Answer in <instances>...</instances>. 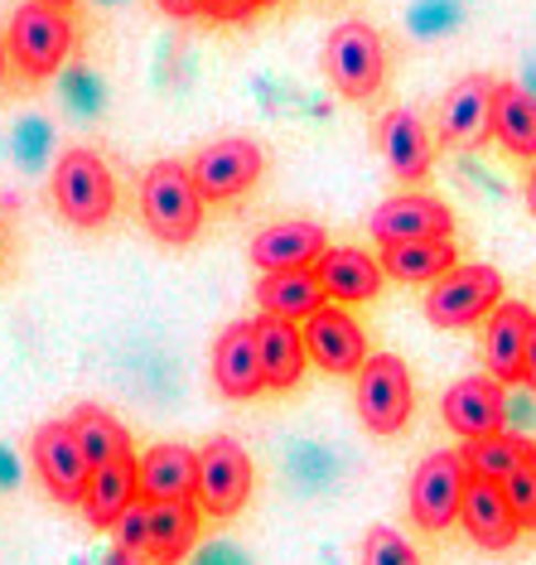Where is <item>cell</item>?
<instances>
[{"label":"cell","mask_w":536,"mask_h":565,"mask_svg":"<svg viewBox=\"0 0 536 565\" xmlns=\"http://www.w3.org/2000/svg\"><path fill=\"white\" fill-rule=\"evenodd\" d=\"M203 199L199 179L179 160H156L140 179V223L164 247H189L203 233Z\"/></svg>","instance_id":"1"},{"label":"cell","mask_w":536,"mask_h":565,"mask_svg":"<svg viewBox=\"0 0 536 565\" xmlns=\"http://www.w3.org/2000/svg\"><path fill=\"white\" fill-rule=\"evenodd\" d=\"M54 209L73 227H101L117 213V179L97 150H63L54 164Z\"/></svg>","instance_id":"2"},{"label":"cell","mask_w":536,"mask_h":565,"mask_svg":"<svg viewBox=\"0 0 536 565\" xmlns=\"http://www.w3.org/2000/svg\"><path fill=\"white\" fill-rule=\"evenodd\" d=\"M353 406L373 435H401L411 426V411H416L411 367H406L397 353H373L363 367H357Z\"/></svg>","instance_id":"3"},{"label":"cell","mask_w":536,"mask_h":565,"mask_svg":"<svg viewBox=\"0 0 536 565\" xmlns=\"http://www.w3.org/2000/svg\"><path fill=\"white\" fill-rule=\"evenodd\" d=\"M10 63L24 73V78H54L63 68V58H68L73 49V20L68 10L49 6V0H24L15 10V20H10Z\"/></svg>","instance_id":"4"},{"label":"cell","mask_w":536,"mask_h":565,"mask_svg":"<svg viewBox=\"0 0 536 565\" xmlns=\"http://www.w3.org/2000/svg\"><path fill=\"white\" fill-rule=\"evenodd\" d=\"M426 290V319L436 329H474L503 305V276L483 262H459Z\"/></svg>","instance_id":"5"},{"label":"cell","mask_w":536,"mask_h":565,"mask_svg":"<svg viewBox=\"0 0 536 565\" xmlns=\"http://www.w3.org/2000/svg\"><path fill=\"white\" fill-rule=\"evenodd\" d=\"M469 483H474V469H469V459L459 455V449H436V455H426L411 473V488H406L411 522L420 532H444V526H454Z\"/></svg>","instance_id":"6"},{"label":"cell","mask_w":536,"mask_h":565,"mask_svg":"<svg viewBox=\"0 0 536 565\" xmlns=\"http://www.w3.org/2000/svg\"><path fill=\"white\" fill-rule=\"evenodd\" d=\"M324 73L343 97L367 102L387 83V44L367 20H343L324 44Z\"/></svg>","instance_id":"7"},{"label":"cell","mask_w":536,"mask_h":565,"mask_svg":"<svg viewBox=\"0 0 536 565\" xmlns=\"http://www.w3.org/2000/svg\"><path fill=\"white\" fill-rule=\"evenodd\" d=\"M30 459H34V473L40 483L49 488L54 503H68V508H83L87 498V483H93V455L83 449L73 420H44L30 440Z\"/></svg>","instance_id":"8"},{"label":"cell","mask_w":536,"mask_h":565,"mask_svg":"<svg viewBox=\"0 0 536 565\" xmlns=\"http://www.w3.org/2000/svg\"><path fill=\"white\" fill-rule=\"evenodd\" d=\"M251 483H257L251 455L233 440V435H213V440L199 449V493H194V503L203 508V518H218V522L237 518L251 498Z\"/></svg>","instance_id":"9"},{"label":"cell","mask_w":536,"mask_h":565,"mask_svg":"<svg viewBox=\"0 0 536 565\" xmlns=\"http://www.w3.org/2000/svg\"><path fill=\"white\" fill-rule=\"evenodd\" d=\"M189 170H194V179H199V189H203V199L208 203H233L261 179L266 150L257 146V140H247V136H223V140H208Z\"/></svg>","instance_id":"10"},{"label":"cell","mask_w":536,"mask_h":565,"mask_svg":"<svg viewBox=\"0 0 536 565\" xmlns=\"http://www.w3.org/2000/svg\"><path fill=\"white\" fill-rule=\"evenodd\" d=\"M367 233L377 247H401V242H444L454 237V213L444 209L436 194H397L387 203H377V213L367 217Z\"/></svg>","instance_id":"11"},{"label":"cell","mask_w":536,"mask_h":565,"mask_svg":"<svg viewBox=\"0 0 536 565\" xmlns=\"http://www.w3.org/2000/svg\"><path fill=\"white\" fill-rule=\"evenodd\" d=\"M304 349H310V363L319 372H334V377H357V367L367 363V333L363 324L349 315V305H324L319 315L304 319Z\"/></svg>","instance_id":"12"},{"label":"cell","mask_w":536,"mask_h":565,"mask_svg":"<svg viewBox=\"0 0 536 565\" xmlns=\"http://www.w3.org/2000/svg\"><path fill=\"white\" fill-rule=\"evenodd\" d=\"M440 416L459 440H483V435L507 430V387L493 377V372H479V377L454 382L450 392L440 396Z\"/></svg>","instance_id":"13"},{"label":"cell","mask_w":536,"mask_h":565,"mask_svg":"<svg viewBox=\"0 0 536 565\" xmlns=\"http://www.w3.org/2000/svg\"><path fill=\"white\" fill-rule=\"evenodd\" d=\"M493 93L497 83L483 73L459 78L440 102V140L450 150H479L493 136Z\"/></svg>","instance_id":"14"},{"label":"cell","mask_w":536,"mask_h":565,"mask_svg":"<svg viewBox=\"0 0 536 565\" xmlns=\"http://www.w3.org/2000/svg\"><path fill=\"white\" fill-rule=\"evenodd\" d=\"M324 252H329V233L310 217H280V223H266L251 237L257 271H304V266H319Z\"/></svg>","instance_id":"15"},{"label":"cell","mask_w":536,"mask_h":565,"mask_svg":"<svg viewBox=\"0 0 536 565\" xmlns=\"http://www.w3.org/2000/svg\"><path fill=\"white\" fill-rule=\"evenodd\" d=\"M213 382L233 402H251V396L266 392L261 349H257V329L251 324H227L213 339Z\"/></svg>","instance_id":"16"},{"label":"cell","mask_w":536,"mask_h":565,"mask_svg":"<svg viewBox=\"0 0 536 565\" xmlns=\"http://www.w3.org/2000/svg\"><path fill=\"white\" fill-rule=\"evenodd\" d=\"M459 526L469 532V542L483 551H513L522 536V522L513 503H507L503 483L493 479H474L464 493V508H459Z\"/></svg>","instance_id":"17"},{"label":"cell","mask_w":536,"mask_h":565,"mask_svg":"<svg viewBox=\"0 0 536 565\" xmlns=\"http://www.w3.org/2000/svg\"><path fill=\"white\" fill-rule=\"evenodd\" d=\"M314 271H319V286H324L329 305H367L387 286L382 256L363 252V247H329L319 256Z\"/></svg>","instance_id":"18"},{"label":"cell","mask_w":536,"mask_h":565,"mask_svg":"<svg viewBox=\"0 0 536 565\" xmlns=\"http://www.w3.org/2000/svg\"><path fill=\"white\" fill-rule=\"evenodd\" d=\"M257 349H261V372H266V392H296L304 367H310V349H304V329L296 319H276L257 315Z\"/></svg>","instance_id":"19"},{"label":"cell","mask_w":536,"mask_h":565,"mask_svg":"<svg viewBox=\"0 0 536 565\" xmlns=\"http://www.w3.org/2000/svg\"><path fill=\"white\" fill-rule=\"evenodd\" d=\"M136 503H140V459L136 455L107 459V465L93 469V483H87V498H83L87 526L111 532V526H117Z\"/></svg>","instance_id":"20"},{"label":"cell","mask_w":536,"mask_h":565,"mask_svg":"<svg viewBox=\"0 0 536 565\" xmlns=\"http://www.w3.org/2000/svg\"><path fill=\"white\" fill-rule=\"evenodd\" d=\"M377 150H382V160L392 164V174L406 179V184H420V179L430 174V160H436V140H430L426 121L406 107L387 111V117L377 121Z\"/></svg>","instance_id":"21"},{"label":"cell","mask_w":536,"mask_h":565,"mask_svg":"<svg viewBox=\"0 0 536 565\" xmlns=\"http://www.w3.org/2000/svg\"><path fill=\"white\" fill-rule=\"evenodd\" d=\"M199 493V449L164 440L140 455V498L146 503H184Z\"/></svg>","instance_id":"22"},{"label":"cell","mask_w":536,"mask_h":565,"mask_svg":"<svg viewBox=\"0 0 536 565\" xmlns=\"http://www.w3.org/2000/svg\"><path fill=\"white\" fill-rule=\"evenodd\" d=\"M527 333H532V310L517 300H503L483 319V363L497 382H522V358H527Z\"/></svg>","instance_id":"23"},{"label":"cell","mask_w":536,"mask_h":565,"mask_svg":"<svg viewBox=\"0 0 536 565\" xmlns=\"http://www.w3.org/2000/svg\"><path fill=\"white\" fill-rule=\"evenodd\" d=\"M257 305H261V315L296 319V324H304L310 315L324 310L329 295H324V286H319L314 266H304V271H261Z\"/></svg>","instance_id":"24"},{"label":"cell","mask_w":536,"mask_h":565,"mask_svg":"<svg viewBox=\"0 0 536 565\" xmlns=\"http://www.w3.org/2000/svg\"><path fill=\"white\" fill-rule=\"evenodd\" d=\"M203 508L194 498L184 503H150V565H184L199 542Z\"/></svg>","instance_id":"25"},{"label":"cell","mask_w":536,"mask_h":565,"mask_svg":"<svg viewBox=\"0 0 536 565\" xmlns=\"http://www.w3.org/2000/svg\"><path fill=\"white\" fill-rule=\"evenodd\" d=\"M493 140L517 160H536V97L522 83H497Z\"/></svg>","instance_id":"26"},{"label":"cell","mask_w":536,"mask_h":565,"mask_svg":"<svg viewBox=\"0 0 536 565\" xmlns=\"http://www.w3.org/2000/svg\"><path fill=\"white\" fill-rule=\"evenodd\" d=\"M459 266L454 237L444 242H401V247H382V271L401 286H436V280Z\"/></svg>","instance_id":"27"},{"label":"cell","mask_w":536,"mask_h":565,"mask_svg":"<svg viewBox=\"0 0 536 565\" xmlns=\"http://www.w3.org/2000/svg\"><path fill=\"white\" fill-rule=\"evenodd\" d=\"M68 420H73V430H78L83 449L93 455V465H107V459L131 455V430H126L121 420L111 416V411H101V406H78Z\"/></svg>","instance_id":"28"},{"label":"cell","mask_w":536,"mask_h":565,"mask_svg":"<svg viewBox=\"0 0 536 565\" xmlns=\"http://www.w3.org/2000/svg\"><path fill=\"white\" fill-rule=\"evenodd\" d=\"M522 455H527V440L513 435V430H497V435H483V440H469V449H464L474 479H493V483H503L507 473L522 465Z\"/></svg>","instance_id":"29"},{"label":"cell","mask_w":536,"mask_h":565,"mask_svg":"<svg viewBox=\"0 0 536 565\" xmlns=\"http://www.w3.org/2000/svg\"><path fill=\"white\" fill-rule=\"evenodd\" d=\"M459 20H464L459 0H416L411 15H406V30L416 40H444L450 30H459Z\"/></svg>","instance_id":"30"},{"label":"cell","mask_w":536,"mask_h":565,"mask_svg":"<svg viewBox=\"0 0 536 565\" xmlns=\"http://www.w3.org/2000/svg\"><path fill=\"white\" fill-rule=\"evenodd\" d=\"M503 493L507 503H513L522 532H536V445H527V455H522V465L503 479Z\"/></svg>","instance_id":"31"},{"label":"cell","mask_w":536,"mask_h":565,"mask_svg":"<svg viewBox=\"0 0 536 565\" xmlns=\"http://www.w3.org/2000/svg\"><path fill=\"white\" fill-rule=\"evenodd\" d=\"M363 565H426V561L397 526H373L363 536Z\"/></svg>","instance_id":"32"},{"label":"cell","mask_w":536,"mask_h":565,"mask_svg":"<svg viewBox=\"0 0 536 565\" xmlns=\"http://www.w3.org/2000/svg\"><path fill=\"white\" fill-rule=\"evenodd\" d=\"M63 102H68V111H78V117H97L101 107H107V87L93 68H68L63 73Z\"/></svg>","instance_id":"33"},{"label":"cell","mask_w":536,"mask_h":565,"mask_svg":"<svg viewBox=\"0 0 536 565\" xmlns=\"http://www.w3.org/2000/svg\"><path fill=\"white\" fill-rule=\"evenodd\" d=\"M49 140H54V131H49L44 117H24L15 126V156L24 170H40V160L49 156Z\"/></svg>","instance_id":"34"},{"label":"cell","mask_w":536,"mask_h":565,"mask_svg":"<svg viewBox=\"0 0 536 565\" xmlns=\"http://www.w3.org/2000/svg\"><path fill=\"white\" fill-rule=\"evenodd\" d=\"M261 10V0H199V15L213 24H247Z\"/></svg>","instance_id":"35"},{"label":"cell","mask_w":536,"mask_h":565,"mask_svg":"<svg viewBox=\"0 0 536 565\" xmlns=\"http://www.w3.org/2000/svg\"><path fill=\"white\" fill-rule=\"evenodd\" d=\"M522 387L536 392V315H532V333H527V358H522Z\"/></svg>","instance_id":"36"},{"label":"cell","mask_w":536,"mask_h":565,"mask_svg":"<svg viewBox=\"0 0 536 565\" xmlns=\"http://www.w3.org/2000/svg\"><path fill=\"white\" fill-rule=\"evenodd\" d=\"M199 565H247V561H242V551H233V546H208L199 556Z\"/></svg>","instance_id":"37"},{"label":"cell","mask_w":536,"mask_h":565,"mask_svg":"<svg viewBox=\"0 0 536 565\" xmlns=\"http://www.w3.org/2000/svg\"><path fill=\"white\" fill-rule=\"evenodd\" d=\"M156 6L164 10V15H174V20H194L199 15V0H156Z\"/></svg>","instance_id":"38"},{"label":"cell","mask_w":536,"mask_h":565,"mask_svg":"<svg viewBox=\"0 0 536 565\" xmlns=\"http://www.w3.org/2000/svg\"><path fill=\"white\" fill-rule=\"evenodd\" d=\"M0 488H15V459L0 449Z\"/></svg>","instance_id":"39"},{"label":"cell","mask_w":536,"mask_h":565,"mask_svg":"<svg viewBox=\"0 0 536 565\" xmlns=\"http://www.w3.org/2000/svg\"><path fill=\"white\" fill-rule=\"evenodd\" d=\"M527 209L536 217V160H532V174H527Z\"/></svg>","instance_id":"40"},{"label":"cell","mask_w":536,"mask_h":565,"mask_svg":"<svg viewBox=\"0 0 536 565\" xmlns=\"http://www.w3.org/2000/svg\"><path fill=\"white\" fill-rule=\"evenodd\" d=\"M6 63H10V44L0 40V83H6Z\"/></svg>","instance_id":"41"},{"label":"cell","mask_w":536,"mask_h":565,"mask_svg":"<svg viewBox=\"0 0 536 565\" xmlns=\"http://www.w3.org/2000/svg\"><path fill=\"white\" fill-rule=\"evenodd\" d=\"M522 87H527V93L536 97V63H532V73H527V83H522Z\"/></svg>","instance_id":"42"},{"label":"cell","mask_w":536,"mask_h":565,"mask_svg":"<svg viewBox=\"0 0 536 565\" xmlns=\"http://www.w3.org/2000/svg\"><path fill=\"white\" fill-rule=\"evenodd\" d=\"M49 6H58V10H68V6H73V0H49Z\"/></svg>","instance_id":"43"},{"label":"cell","mask_w":536,"mask_h":565,"mask_svg":"<svg viewBox=\"0 0 536 565\" xmlns=\"http://www.w3.org/2000/svg\"><path fill=\"white\" fill-rule=\"evenodd\" d=\"M261 6H280V0H261Z\"/></svg>","instance_id":"44"},{"label":"cell","mask_w":536,"mask_h":565,"mask_svg":"<svg viewBox=\"0 0 536 565\" xmlns=\"http://www.w3.org/2000/svg\"><path fill=\"white\" fill-rule=\"evenodd\" d=\"M0 247H6V233H0Z\"/></svg>","instance_id":"45"}]
</instances>
